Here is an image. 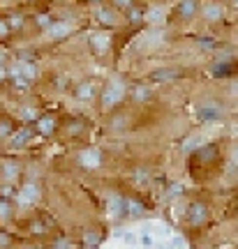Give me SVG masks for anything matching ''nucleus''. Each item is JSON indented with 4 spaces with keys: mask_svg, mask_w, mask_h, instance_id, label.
Returning <instances> with one entry per match:
<instances>
[{
    "mask_svg": "<svg viewBox=\"0 0 238 249\" xmlns=\"http://www.w3.org/2000/svg\"><path fill=\"white\" fill-rule=\"evenodd\" d=\"M141 247L143 249H153V247H155V238H153L150 233H143V235H141Z\"/></svg>",
    "mask_w": 238,
    "mask_h": 249,
    "instance_id": "5701e85b",
    "label": "nucleus"
},
{
    "mask_svg": "<svg viewBox=\"0 0 238 249\" xmlns=\"http://www.w3.org/2000/svg\"><path fill=\"white\" fill-rule=\"evenodd\" d=\"M201 14L206 21H220V18L224 17V9H222L220 2H206L201 9Z\"/></svg>",
    "mask_w": 238,
    "mask_h": 249,
    "instance_id": "6e6552de",
    "label": "nucleus"
},
{
    "mask_svg": "<svg viewBox=\"0 0 238 249\" xmlns=\"http://www.w3.org/2000/svg\"><path fill=\"white\" fill-rule=\"evenodd\" d=\"M53 129H56V120H53L51 116L37 118V132H40V134L49 136V134H53Z\"/></svg>",
    "mask_w": 238,
    "mask_h": 249,
    "instance_id": "9b49d317",
    "label": "nucleus"
},
{
    "mask_svg": "<svg viewBox=\"0 0 238 249\" xmlns=\"http://www.w3.org/2000/svg\"><path fill=\"white\" fill-rule=\"evenodd\" d=\"M28 139H30V129H21V132L12 139V145H14V148H19V145H23Z\"/></svg>",
    "mask_w": 238,
    "mask_h": 249,
    "instance_id": "412c9836",
    "label": "nucleus"
},
{
    "mask_svg": "<svg viewBox=\"0 0 238 249\" xmlns=\"http://www.w3.org/2000/svg\"><path fill=\"white\" fill-rule=\"evenodd\" d=\"M70 33H72V23H67V21H56V23L49 26V35L56 37V39H62V37H67Z\"/></svg>",
    "mask_w": 238,
    "mask_h": 249,
    "instance_id": "9d476101",
    "label": "nucleus"
},
{
    "mask_svg": "<svg viewBox=\"0 0 238 249\" xmlns=\"http://www.w3.org/2000/svg\"><path fill=\"white\" fill-rule=\"evenodd\" d=\"M197 118H199L201 123H215V120H220L222 118V111L218 107L208 104V107H201L199 111H197Z\"/></svg>",
    "mask_w": 238,
    "mask_h": 249,
    "instance_id": "0eeeda50",
    "label": "nucleus"
},
{
    "mask_svg": "<svg viewBox=\"0 0 238 249\" xmlns=\"http://www.w3.org/2000/svg\"><path fill=\"white\" fill-rule=\"evenodd\" d=\"M106 205H109V213H111V217H123L125 214V198L118 194H111L109 196V201H106Z\"/></svg>",
    "mask_w": 238,
    "mask_h": 249,
    "instance_id": "1a4fd4ad",
    "label": "nucleus"
},
{
    "mask_svg": "<svg viewBox=\"0 0 238 249\" xmlns=\"http://www.w3.org/2000/svg\"><path fill=\"white\" fill-rule=\"evenodd\" d=\"M21 26H23V17H12V18H9V28L19 30Z\"/></svg>",
    "mask_w": 238,
    "mask_h": 249,
    "instance_id": "bb28decb",
    "label": "nucleus"
},
{
    "mask_svg": "<svg viewBox=\"0 0 238 249\" xmlns=\"http://www.w3.org/2000/svg\"><path fill=\"white\" fill-rule=\"evenodd\" d=\"M53 249H67V242H56V247Z\"/></svg>",
    "mask_w": 238,
    "mask_h": 249,
    "instance_id": "4c0bfd02",
    "label": "nucleus"
},
{
    "mask_svg": "<svg viewBox=\"0 0 238 249\" xmlns=\"http://www.w3.org/2000/svg\"><path fill=\"white\" fill-rule=\"evenodd\" d=\"M9 33V21H0V37Z\"/></svg>",
    "mask_w": 238,
    "mask_h": 249,
    "instance_id": "f704fd0d",
    "label": "nucleus"
},
{
    "mask_svg": "<svg viewBox=\"0 0 238 249\" xmlns=\"http://www.w3.org/2000/svg\"><path fill=\"white\" fill-rule=\"evenodd\" d=\"M0 171H2V178L5 180H14L19 176V166L14 161H5V164L0 166Z\"/></svg>",
    "mask_w": 238,
    "mask_h": 249,
    "instance_id": "4468645a",
    "label": "nucleus"
},
{
    "mask_svg": "<svg viewBox=\"0 0 238 249\" xmlns=\"http://www.w3.org/2000/svg\"><path fill=\"white\" fill-rule=\"evenodd\" d=\"M21 118L30 123V120H35V118H37V111L33 107H23V108H21Z\"/></svg>",
    "mask_w": 238,
    "mask_h": 249,
    "instance_id": "4be33fe9",
    "label": "nucleus"
},
{
    "mask_svg": "<svg viewBox=\"0 0 238 249\" xmlns=\"http://www.w3.org/2000/svg\"><path fill=\"white\" fill-rule=\"evenodd\" d=\"M74 97L79 99V102H90V99L95 97V86L90 81H81L79 86L74 88Z\"/></svg>",
    "mask_w": 238,
    "mask_h": 249,
    "instance_id": "423d86ee",
    "label": "nucleus"
},
{
    "mask_svg": "<svg viewBox=\"0 0 238 249\" xmlns=\"http://www.w3.org/2000/svg\"><path fill=\"white\" fill-rule=\"evenodd\" d=\"M7 217H9V205L0 203V219H7Z\"/></svg>",
    "mask_w": 238,
    "mask_h": 249,
    "instance_id": "2f4dec72",
    "label": "nucleus"
},
{
    "mask_svg": "<svg viewBox=\"0 0 238 249\" xmlns=\"http://www.w3.org/2000/svg\"><path fill=\"white\" fill-rule=\"evenodd\" d=\"M234 2H236V5H238V0H234Z\"/></svg>",
    "mask_w": 238,
    "mask_h": 249,
    "instance_id": "ea45409f",
    "label": "nucleus"
},
{
    "mask_svg": "<svg viewBox=\"0 0 238 249\" xmlns=\"http://www.w3.org/2000/svg\"><path fill=\"white\" fill-rule=\"evenodd\" d=\"M127 18H130V21H141L143 14L137 7H130V9H127Z\"/></svg>",
    "mask_w": 238,
    "mask_h": 249,
    "instance_id": "b1692460",
    "label": "nucleus"
},
{
    "mask_svg": "<svg viewBox=\"0 0 238 249\" xmlns=\"http://www.w3.org/2000/svg\"><path fill=\"white\" fill-rule=\"evenodd\" d=\"M99 233H93V231H88L86 235H83V242H86V247H90V249H95L97 245H99Z\"/></svg>",
    "mask_w": 238,
    "mask_h": 249,
    "instance_id": "aec40b11",
    "label": "nucleus"
},
{
    "mask_svg": "<svg viewBox=\"0 0 238 249\" xmlns=\"http://www.w3.org/2000/svg\"><path fill=\"white\" fill-rule=\"evenodd\" d=\"M125 213L127 214H132V217H141L143 214V205L139 203V201H125Z\"/></svg>",
    "mask_w": 238,
    "mask_h": 249,
    "instance_id": "dca6fc26",
    "label": "nucleus"
},
{
    "mask_svg": "<svg viewBox=\"0 0 238 249\" xmlns=\"http://www.w3.org/2000/svg\"><path fill=\"white\" fill-rule=\"evenodd\" d=\"M9 245V235H5V233H0V249H5Z\"/></svg>",
    "mask_w": 238,
    "mask_h": 249,
    "instance_id": "c9c22d12",
    "label": "nucleus"
},
{
    "mask_svg": "<svg viewBox=\"0 0 238 249\" xmlns=\"http://www.w3.org/2000/svg\"><path fill=\"white\" fill-rule=\"evenodd\" d=\"M12 134V124L9 123H0V136H9Z\"/></svg>",
    "mask_w": 238,
    "mask_h": 249,
    "instance_id": "c756f323",
    "label": "nucleus"
},
{
    "mask_svg": "<svg viewBox=\"0 0 238 249\" xmlns=\"http://www.w3.org/2000/svg\"><path fill=\"white\" fill-rule=\"evenodd\" d=\"M231 160H234V164H236V166H238V148H236V150H234V155H231Z\"/></svg>",
    "mask_w": 238,
    "mask_h": 249,
    "instance_id": "58836bf2",
    "label": "nucleus"
},
{
    "mask_svg": "<svg viewBox=\"0 0 238 249\" xmlns=\"http://www.w3.org/2000/svg\"><path fill=\"white\" fill-rule=\"evenodd\" d=\"M37 26H40V28H49V26H51V18H49V14H40V17H37Z\"/></svg>",
    "mask_w": 238,
    "mask_h": 249,
    "instance_id": "a878e982",
    "label": "nucleus"
},
{
    "mask_svg": "<svg viewBox=\"0 0 238 249\" xmlns=\"http://www.w3.org/2000/svg\"><path fill=\"white\" fill-rule=\"evenodd\" d=\"M132 97L137 99V102H146V99H150V88L148 86H134Z\"/></svg>",
    "mask_w": 238,
    "mask_h": 249,
    "instance_id": "f3484780",
    "label": "nucleus"
},
{
    "mask_svg": "<svg viewBox=\"0 0 238 249\" xmlns=\"http://www.w3.org/2000/svg\"><path fill=\"white\" fill-rule=\"evenodd\" d=\"M201 143H203L201 136H190V139H185V141H183V150H185V152H194L199 145H201Z\"/></svg>",
    "mask_w": 238,
    "mask_h": 249,
    "instance_id": "6ab92c4d",
    "label": "nucleus"
},
{
    "mask_svg": "<svg viewBox=\"0 0 238 249\" xmlns=\"http://www.w3.org/2000/svg\"><path fill=\"white\" fill-rule=\"evenodd\" d=\"M95 18L99 21V23H104V26H114L116 23L114 12H111V9H106V7H97L95 9Z\"/></svg>",
    "mask_w": 238,
    "mask_h": 249,
    "instance_id": "ddd939ff",
    "label": "nucleus"
},
{
    "mask_svg": "<svg viewBox=\"0 0 238 249\" xmlns=\"http://www.w3.org/2000/svg\"><path fill=\"white\" fill-rule=\"evenodd\" d=\"M40 198V187L35 182H28V185L21 187V192H19V203L23 205H33Z\"/></svg>",
    "mask_w": 238,
    "mask_h": 249,
    "instance_id": "20e7f679",
    "label": "nucleus"
},
{
    "mask_svg": "<svg viewBox=\"0 0 238 249\" xmlns=\"http://www.w3.org/2000/svg\"><path fill=\"white\" fill-rule=\"evenodd\" d=\"M199 46H201V49H213L215 42H213L211 37H203V39H199Z\"/></svg>",
    "mask_w": 238,
    "mask_h": 249,
    "instance_id": "c85d7f7f",
    "label": "nucleus"
},
{
    "mask_svg": "<svg viewBox=\"0 0 238 249\" xmlns=\"http://www.w3.org/2000/svg\"><path fill=\"white\" fill-rule=\"evenodd\" d=\"M171 247H174V249H183V247H185V240H183L180 235H176V238H174V245H171Z\"/></svg>",
    "mask_w": 238,
    "mask_h": 249,
    "instance_id": "473e14b6",
    "label": "nucleus"
},
{
    "mask_svg": "<svg viewBox=\"0 0 238 249\" xmlns=\"http://www.w3.org/2000/svg\"><path fill=\"white\" fill-rule=\"evenodd\" d=\"M194 12H197V2H194V0H183L180 7H178V14L183 18H190Z\"/></svg>",
    "mask_w": 238,
    "mask_h": 249,
    "instance_id": "2eb2a0df",
    "label": "nucleus"
},
{
    "mask_svg": "<svg viewBox=\"0 0 238 249\" xmlns=\"http://www.w3.org/2000/svg\"><path fill=\"white\" fill-rule=\"evenodd\" d=\"M150 79L158 81V83L171 81V79H176V70H169V67H162V70H153V71H150Z\"/></svg>",
    "mask_w": 238,
    "mask_h": 249,
    "instance_id": "f8f14e48",
    "label": "nucleus"
},
{
    "mask_svg": "<svg viewBox=\"0 0 238 249\" xmlns=\"http://www.w3.org/2000/svg\"><path fill=\"white\" fill-rule=\"evenodd\" d=\"M180 194H183V187H180V185H171L169 196H171V198H176V196H180Z\"/></svg>",
    "mask_w": 238,
    "mask_h": 249,
    "instance_id": "7c9ffc66",
    "label": "nucleus"
},
{
    "mask_svg": "<svg viewBox=\"0 0 238 249\" xmlns=\"http://www.w3.org/2000/svg\"><path fill=\"white\" fill-rule=\"evenodd\" d=\"M28 249H30V247H28Z\"/></svg>",
    "mask_w": 238,
    "mask_h": 249,
    "instance_id": "a19ab883",
    "label": "nucleus"
},
{
    "mask_svg": "<svg viewBox=\"0 0 238 249\" xmlns=\"http://www.w3.org/2000/svg\"><path fill=\"white\" fill-rule=\"evenodd\" d=\"M123 97H125V83L120 79H111L109 83H106V88L102 90V107L111 108V107H116Z\"/></svg>",
    "mask_w": 238,
    "mask_h": 249,
    "instance_id": "f257e3e1",
    "label": "nucleus"
},
{
    "mask_svg": "<svg viewBox=\"0 0 238 249\" xmlns=\"http://www.w3.org/2000/svg\"><path fill=\"white\" fill-rule=\"evenodd\" d=\"M162 17H164V9L158 7V5H155V7H150L148 12H146V18H148V23H159V21H162Z\"/></svg>",
    "mask_w": 238,
    "mask_h": 249,
    "instance_id": "a211bd4d",
    "label": "nucleus"
},
{
    "mask_svg": "<svg viewBox=\"0 0 238 249\" xmlns=\"http://www.w3.org/2000/svg\"><path fill=\"white\" fill-rule=\"evenodd\" d=\"M99 161H102V152L97 148H88V150L79 152V164L86 169H95V166H99Z\"/></svg>",
    "mask_w": 238,
    "mask_h": 249,
    "instance_id": "7ed1b4c3",
    "label": "nucleus"
},
{
    "mask_svg": "<svg viewBox=\"0 0 238 249\" xmlns=\"http://www.w3.org/2000/svg\"><path fill=\"white\" fill-rule=\"evenodd\" d=\"M114 5H118V7H123V9H130V7H134V0H114Z\"/></svg>",
    "mask_w": 238,
    "mask_h": 249,
    "instance_id": "cd10ccee",
    "label": "nucleus"
},
{
    "mask_svg": "<svg viewBox=\"0 0 238 249\" xmlns=\"http://www.w3.org/2000/svg\"><path fill=\"white\" fill-rule=\"evenodd\" d=\"M199 157H201V161H208V160H213V157H215V148H203V150H201V155H199Z\"/></svg>",
    "mask_w": 238,
    "mask_h": 249,
    "instance_id": "393cba45",
    "label": "nucleus"
},
{
    "mask_svg": "<svg viewBox=\"0 0 238 249\" xmlns=\"http://www.w3.org/2000/svg\"><path fill=\"white\" fill-rule=\"evenodd\" d=\"M44 231V224L42 222H33V233H42Z\"/></svg>",
    "mask_w": 238,
    "mask_h": 249,
    "instance_id": "e433bc0d",
    "label": "nucleus"
},
{
    "mask_svg": "<svg viewBox=\"0 0 238 249\" xmlns=\"http://www.w3.org/2000/svg\"><path fill=\"white\" fill-rule=\"evenodd\" d=\"M88 42H90V49L95 51V53H104L106 49H109V35L106 33H93V35L88 37Z\"/></svg>",
    "mask_w": 238,
    "mask_h": 249,
    "instance_id": "39448f33",
    "label": "nucleus"
},
{
    "mask_svg": "<svg viewBox=\"0 0 238 249\" xmlns=\"http://www.w3.org/2000/svg\"><path fill=\"white\" fill-rule=\"evenodd\" d=\"M134 180H137V182H146V171L139 169L137 173H134Z\"/></svg>",
    "mask_w": 238,
    "mask_h": 249,
    "instance_id": "72a5a7b5",
    "label": "nucleus"
},
{
    "mask_svg": "<svg viewBox=\"0 0 238 249\" xmlns=\"http://www.w3.org/2000/svg\"><path fill=\"white\" fill-rule=\"evenodd\" d=\"M208 219V208L203 203H192L187 208V222L192 224V226H199Z\"/></svg>",
    "mask_w": 238,
    "mask_h": 249,
    "instance_id": "f03ea898",
    "label": "nucleus"
}]
</instances>
